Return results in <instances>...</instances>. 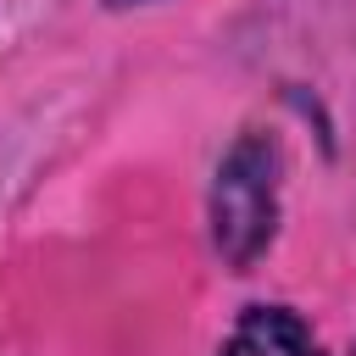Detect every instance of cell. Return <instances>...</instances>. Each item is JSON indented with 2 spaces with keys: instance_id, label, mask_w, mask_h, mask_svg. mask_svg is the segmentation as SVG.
I'll return each mask as SVG.
<instances>
[{
  "instance_id": "3",
  "label": "cell",
  "mask_w": 356,
  "mask_h": 356,
  "mask_svg": "<svg viewBox=\"0 0 356 356\" xmlns=\"http://www.w3.org/2000/svg\"><path fill=\"white\" fill-rule=\"evenodd\" d=\"M106 6H150V0H106Z\"/></svg>"
},
{
  "instance_id": "2",
  "label": "cell",
  "mask_w": 356,
  "mask_h": 356,
  "mask_svg": "<svg viewBox=\"0 0 356 356\" xmlns=\"http://www.w3.org/2000/svg\"><path fill=\"white\" fill-rule=\"evenodd\" d=\"M217 356H323L312 323L289 306H245Z\"/></svg>"
},
{
  "instance_id": "1",
  "label": "cell",
  "mask_w": 356,
  "mask_h": 356,
  "mask_svg": "<svg viewBox=\"0 0 356 356\" xmlns=\"http://www.w3.org/2000/svg\"><path fill=\"white\" fill-rule=\"evenodd\" d=\"M278 139L250 128L228 145L211 178V245L234 273H250L278 228Z\"/></svg>"
}]
</instances>
